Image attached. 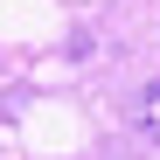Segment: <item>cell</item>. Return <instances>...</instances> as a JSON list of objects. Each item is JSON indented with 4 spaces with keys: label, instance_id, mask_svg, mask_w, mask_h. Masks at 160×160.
Returning a JSON list of instances; mask_svg holds the SVG:
<instances>
[{
    "label": "cell",
    "instance_id": "1",
    "mask_svg": "<svg viewBox=\"0 0 160 160\" xmlns=\"http://www.w3.org/2000/svg\"><path fill=\"white\" fill-rule=\"evenodd\" d=\"M139 125H146V132H153V139H160V84H153V91L139 98Z\"/></svg>",
    "mask_w": 160,
    "mask_h": 160
},
{
    "label": "cell",
    "instance_id": "2",
    "mask_svg": "<svg viewBox=\"0 0 160 160\" xmlns=\"http://www.w3.org/2000/svg\"><path fill=\"white\" fill-rule=\"evenodd\" d=\"M14 112H21V91H0V125H14Z\"/></svg>",
    "mask_w": 160,
    "mask_h": 160
}]
</instances>
